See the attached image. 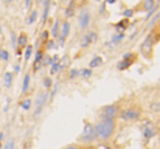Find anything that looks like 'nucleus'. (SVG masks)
<instances>
[{
    "mask_svg": "<svg viewBox=\"0 0 160 149\" xmlns=\"http://www.w3.org/2000/svg\"><path fill=\"white\" fill-rule=\"evenodd\" d=\"M123 16H124L126 19L132 17V16H134V9H124V11H123Z\"/></svg>",
    "mask_w": 160,
    "mask_h": 149,
    "instance_id": "34",
    "label": "nucleus"
},
{
    "mask_svg": "<svg viewBox=\"0 0 160 149\" xmlns=\"http://www.w3.org/2000/svg\"><path fill=\"white\" fill-rule=\"evenodd\" d=\"M2 149H16V140H14V138H9V140L3 145Z\"/></svg>",
    "mask_w": 160,
    "mask_h": 149,
    "instance_id": "30",
    "label": "nucleus"
},
{
    "mask_svg": "<svg viewBox=\"0 0 160 149\" xmlns=\"http://www.w3.org/2000/svg\"><path fill=\"white\" fill-rule=\"evenodd\" d=\"M151 112H160V102H152L151 104Z\"/></svg>",
    "mask_w": 160,
    "mask_h": 149,
    "instance_id": "33",
    "label": "nucleus"
},
{
    "mask_svg": "<svg viewBox=\"0 0 160 149\" xmlns=\"http://www.w3.org/2000/svg\"><path fill=\"white\" fill-rule=\"evenodd\" d=\"M64 149H81L78 145H68V146H65Z\"/></svg>",
    "mask_w": 160,
    "mask_h": 149,
    "instance_id": "38",
    "label": "nucleus"
},
{
    "mask_svg": "<svg viewBox=\"0 0 160 149\" xmlns=\"http://www.w3.org/2000/svg\"><path fill=\"white\" fill-rule=\"evenodd\" d=\"M54 47H56V42H54V41H48V42H47V50L54 48Z\"/></svg>",
    "mask_w": 160,
    "mask_h": 149,
    "instance_id": "36",
    "label": "nucleus"
},
{
    "mask_svg": "<svg viewBox=\"0 0 160 149\" xmlns=\"http://www.w3.org/2000/svg\"><path fill=\"white\" fill-rule=\"evenodd\" d=\"M2 148H3V146H2V142H0V149H2Z\"/></svg>",
    "mask_w": 160,
    "mask_h": 149,
    "instance_id": "44",
    "label": "nucleus"
},
{
    "mask_svg": "<svg viewBox=\"0 0 160 149\" xmlns=\"http://www.w3.org/2000/svg\"><path fill=\"white\" fill-rule=\"evenodd\" d=\"M97 39H98V33H97V31H87V33L82 36V39H81V47H82V48H87V47H90L93 42H97Z\"/></svg>",
    "mask_w": 160,
    "mask_h": 149,
    "instance_id": "11",
    "label": "nucleus"
},
{
    "mask_svg": "<svg viewBox=\"0 0 160 149\" xmlns=\"http://www.w3.org/2000/svg\"><path fill=\"white\" fill-rule=\"evenodd\" d=\"M76 78H79V68H70L68 70V79H76Z\"/></svg>",
    "mask_w": 160,
    "mask_h": 149,
    "instance_id": "29",
    "label": "nucleus"
},
{
    "mask_svg": "<svg viewBox=\"0 0 160 149\" xmlns=\"http://www.w3.org/2000/svg\"><path fill=\"white\" fill-rule=\"evenodd\" d=\"M0 61H3V62H8L9 61V53L6 50L0 48Z\"/></svg>",
    "mask_w": 160,
    "mask_h": 149,
    "instance_id": "31",
    "label": "nucleus"
},
{
    "mask_svg": "<svg viewBox=\"0 0 160 149\" xmlns=\"http://www.w3.org/2000/svg\"><path fill=\"white\" fill-rule=\"evenodd\" d=\"M12 2H14V0H3L5 5H9V3H12Z\"/></svg>",
    "mask_w": 160,
    "mask_h": 149,
    "instance_id": "41",
    "label": "nucleus"
},
{
    "mask_svg": "<svg viewBox=\"0 0 160 149\" xmlns=\"http://www.w3.org/2000/svg\"><path fill=\"white\" fill-rule=\"evenodd\" d=\"M115 121L112 120H101L95 124V132H97V140L100 142H107L113 137L115 134Z\"/></svg>",
    "mask_w": 160,
    "mask_h": 149,
    "instance_id": "1",
    "label": "nucleus"
},
{
    "mask_svg": "<svg viewBox=\"0 0 160 149\" xmlns=\"http://www.w3.org/2000/svg\"><path fill=\"white\" fill-rule=\"evenodd\" d=\"M3 137H5V135H3V132H0V142H3Z\"/></svg>",
    "mask_w": 160,
    "mask_h": 149,
    "instance_id": "42",
    "label": "nucleus"
},
{
    "mask_svg": "<svg viewBox=\"0 0 160 149\" xmlns=\"http://www.w3.org/2000/svg\"><path fill=\"white\" fill-rule=\"evenodd\" d=\"M42 59H44V51H42V50H38V51H36V54H34L33 70H38V68L42 65Z\"/></svg>",
    "mask_w": 160,
    "mask_h": 149,
    "instance_id": "13",
    "label": "nucleus"
},
{
    "mask_svg": "<svg viewBox=\"0 0 160 149\" xmlns=\"http://www.w3.org/2000/svg\"><path fill=\"white\" fill-rule=\"evenodd\" d=\"M73 16H75V5H73V2H70L68 6H67V9H65V17L70 19V17H73Z\"/></svg>",
    "mask_w": 160,
    "mask_h": 149,
    "instance_id": "28",
    "label": "nucleus"
},
{
    "mask_svg": "<svg viewBox=\"0 0 160 149\" xmlns=\"http://www.w3.org/2000/svg\"><path fill=\"white\" fill-rule=\"evenodd\" d=\"M160 39L156 37V31L152 30L146 37H145V41L142 42V45H140V51H142V54L143 56H146V57H151V54H152V48H154V45L159 42Z\"/></svg>",
    "mask_w": 160,
    "mask_h": 149,
    "instance_id": "6",
    "label": "nucleus"
},
{
    "mask_svg": "<svg viewBox=\"0 0 160 149\" xmlns=\"http://www.w3.org/2000/svg\"><path fill=\"white\" fill-rule=\"evenodd\" d=\"M128 27H129V20H128V19L120 20V22L115 23V30H117V31H121V33H124V30H126Z\"/></svg>",
    "mask_w": 160,
    "mask_h": 149,
    "instance_id": "22",
    "label": "nucleus"
},
{
    "mask_svg": "<svg viewBox=\"0 0 160 149\" xmlns=\"http://www.w3.org/2000/svg\"><path fill=\"white\" fill-rule=\"evenodd\" d=\"M92 75H93V70L92 68H82V70H79V76L81 78H84V79H89V78H92Z\"/></svg>",
    "mask_w": 160,
    "mask_h": 149,
    "instance_id": "24",
    "label": "nucleus"
},
{
    "mask_svg": "<svg viewBox=\"0 0 160 149\" xmlns=\"http://www.w3.org/2000/svg\"><path fill=\"white\" fill-rule=\"evenodd\" d=\"M11 44H12L14 48H17V36L14 33H11Z\"/></svg>",
    "mask_w": 160,
    "mask_h": 149,
    "instance_id": "35",
    "label": "nucleus"
},
{
    "mask_svg": "<svg viewBox=\"0 0 160 149\" xmlns=\"http://www.w3.org/2000/svg\"><path fill=\"white\" fill-rule=\"evenodd\" d=\"M34 2H36V3H41V2H42V0H34Z\"/></svg>",
    "mask_w": 160,
    "mask_h": 149,
    "instance_id": "43",
    "label": "nucleus"
},
{
    "mask_svg": "<svg viewBox=\"0 0 160 149\" xmlns=\"http://www.w3.org/2000/svg\"><path fill=\"white\" fill-rule=\"evenodd\" d=\"M33 2H34V0H25V8H27V9H30V8H31V5H33Z\"/></svg>",
    "mask_w": 160,
    "mask_h": 149,
    "instance_id": "37",
    "label": "nucleus"
},
{
    "mask_svg": "<svg viewBox=\"0 0 160 149\" xmlns=\"http://www.w3.org/2000/svg\"><path fill=\"white\" fill-rule=\"evenodd\" d=\"M30 84H31V75H30V73H25L23 81H22V95L28 93V90H30Z\"/></svg>",
    "mask_w": 160,
    "mask_h": 149,
    "instance_id": "14",
    "label": "nucleus"
},
{
    "mask_svg": "<svg viewBox=\"0 0 160 149\" xmlns=\"http://www.w3.org/2000/svg\"><path fill=\"white\" fill-rule=\"evenodd\" d=\"M14 2H16V0H14Z\"/></svg>",
    "mask_w": 160,
    "mask_h": 149,
    "instance_id": "47",
    "label": "nucleus"
},
{
    "mask_svg": "<svg viewBox=\"0 0 160 149\" xmlns=\"http://www.w3.org/2000/svg\"><path fill=\"white\" fill-rule=\"evenodd\" d=\"M156 3H157V0H145L142 8H143V11H146V12H148L149 9H152V8H154V5H156Z\"/></svg>",
    "mask_w": 160,
    "mask_h": 149,
    "instance_id": "27",
    "label": "nucleus"
},
{
    "mask_svg": "<svg viewBox=\"0 0 160 149\" xmlns=\"http://www.w3.org/2000/svg\"><path fill=\"white\" fill-rule=\"evenodd\" d=\"M118 0H106V3L107 5H113V3H117Z\"/></svg>",
    "mask_w": 160,
    "mask_h": 149,
    "instance_id": "39",
    "label": "nucleus"
},
{
    "mask_svg": "<svg viewBox=\"0 0 160 149\" xmlns=\"http://www.w3.org/2000/svg\"><path fill=\"white\" fill-rule=\"evenodd\" d=\"M70 22L68 20H64L62 22V25H61V33H59V36L56 37V42H58V45L59 47H64L65 45V41H67V37H68V34H70Z\"/></svg>",
    "mask_w": 160,
    "mask_h": 149,
    "instance_id": "10",
    "label": "nucleus"
},
{
    "mask_svg": "<svg viewBox=\"0 0 160 149\" xmlns=\"http://www.w3.org/2000/svg\"><path fill=\"white\" fill-rule=\"evenodd\" d=\"M48 36H50V33H48L47 30H44V31H42V34H41V39H42V41H45V42H48V41H50V37H48Z\"/></svg>",
    "mask_w": 160,
    "mask_h": 149,
    "instance_id": "32",
    "label": "nucleus"
},
{
    "mask_svg": "<svg viewBox=\"0 0 160 149\" xmlns=\"http://www.w3.org/2000/svg\"><path fill=\"white\" fill-rule=\"evenodd\" d=\"M95 2H101V0H95Z\"/></svg>",
    "mask_w": 160,
    "mask_h": 149,
    "instance_id": "46",
    "label": "nucleus"
},
{
    "mask_svg": "<svg viewBox=\"0 0 160 149\" xmlns=\"http://www.w3.org/2000/svg\"><path fill=\"white\" fill-rule=\"evenodd\" d=\"M50 5H52V0H44V12H42V20H44V22H47V19H48Z\"/></svg>",
    "mask_w": 160,
    "mask_h": 149,
    "instance_id": "21",
    "label": "nucleus"
},
{
    "mask_svg": "<svg viewBox=\"0 0 160 149\" xmlns=\"http://www.w3.org/2000/svg\"><path fill=\"white\" fill-rule=\"evenodd\" d=\"M120 112H121V107L118 102H112V104H106L100 109L98 115L101 120H112L115 121L118 117H120Z\"/></svg>",
    "mask_w": 160,
    "mask_h": 149,
    "instance_id": "3",
    "label": "nucleus"
},
{
    "mask_svg": "<svg viewBox=\"0 0 160 149\" xmlns=\"http://www.w3.org/2000/svg\"><path fill=\"white\" fill-rule=\"evenodd\" d=\"M90 22H92V14H90V9H87V8H82L81 11H79V14H78V27H79V30H87L89 28V25H90Z\"/></svg>",
    "mask_w": 160,
    "mask_h": 149,
    "instance_id": "8",
    "label": "nucleus"
},
{
    "mask_svg": "<svg viewBox=\"0 0 160 149\" xmlns=\"http://www.w3.org/2000/svg\"><path fill=\"white\" fill-rule=\"evenodd\" d=\"M14 72H16V73H19V72H20V65H19V64L14 67Z\"/></svg>",
    "mask_w": 160,
    "mask_h": 149,
    "instance_id": "40",
    "label": "nucleus"
},
{
    "mask_svg": "<svg viewBox=\"0 0 160 149\" xmlns=\"http://www.w3.org/2000/svg\"><path fill=\"white\" fill-rule=\"evenodd\" d=\"M137 61V54L134 51H129V53H124L123 57L120 59V62L117 64V68L118 70H128L134 62Z\"/></svg>",
    "mask_w": 160,
    "mask_h": 149,
    "instance_id": "9",
    "label": "nucleus"
},
{
    "mask_svg": "<svg viewBox=\"0 0 160 149\" xmlns=\"http://www.w3.org/2000/svg\"><path fill=\"white\" fill-rule=\"evenodd\" d=\"M50 101V93L47 90H41L38 93V97L34 99V112H33V118H39L42 115V112L45 110L47 107V102Z\"/></svg>",
    "mask_w": 160,
    "mask_h": 149,
    "instance_id": "4",
    "label": "nucleus"
},
{
    "mask_svg": "<svg viewBox=\"0 0 160 149\" xmlns=\"http://www.w3.org/2000/svg\"><path fill=\"white\" fill-rule=\"evenodd\" d=\"M27 45H28V36H27V33H20L17 36V48L23 50Z\"/></svg>",
    "mask_w": 160,
    "mask_h": 149,
    "instance_id": "15",
    "label": "nucleus"
},
{
    "mask_svg": "<svg viewBox=\"0 0 160 149\" xmlns=\"http://www.w3.org/2000/svg\"><path fill=\"white\" fill-rule=\"evenodd\" d=\"M19 106H20V109H22V110L30 112V110H31V107H33V99L31 98H23L20 102H19Z\"/></svg>",
    "mask_w": 160,
    "mask_h": 149,
    "instance_id": "17",
    "label": "nucleus"
},
{
    "mask_svg": "<svg viewBox=\"0 0 160 149\" xmlns=\"http://www.w3.org/2000/svg\"><path fill=\"white\" fill-rule=\"evenodd\" d=\"M118 118H121V120L126 121V123L138 121V120L142 118V109L137 107V106H129V107H126V109H121Z\"/></svg>",
    "mask_w": 160,
    "mask_h": 149,
    "instance_id": "5",
    "label": "nucleus"
},
{
    "mask_svg": "<svg viewBox=\"0 0 160 149\" xmlns=\"http://www.w3.org/2000/svg\"><path fill=\"white\" fill-rule=\"evenodd\" d=\"M38 17H39V11H38V9H31V11H30V16H28V19H27V23H28V25H34V22L38 20Z\"/></svg>",
    "mask_w": 160,
    "mask_h": 149,
    "instance_id": "20",
    "label": "nucleus"
},
{
    "mask_svg": "<svg viewBox=\"0 0 160 149\" xmlns=\"http://www.w3.org/2000/svg\"><path fill=\"white\" fill-rule=\"evenodd\" d=\"M123 39H124V33L118 31L117 34H113V36H112V39H110V45H118V44H121V42H123Z\"/></svg>",
    "mask_w": 160,
    "mask_h": 149,
    "instance_id": "18",
    "label": "nucleus"
},
{
    "mask_svg": "<svg viewBox=\"0 0 160 149\" xmlns=\"http://www.w3.org/2000/svg\"><path fill=\"white\" fill-rule=\"evenodd\" d=\"M104 64V61H103V57L101 56H93L92 57V61H90V64H89V68H98V67H101Z\"/></svg>",
    "mask_w": 160,
    "mask_h": 149,
    "instance_id": "16",
    "label": "nucleus"
},
{
    "mask_svg": "<svg viewBox=\"0 0 160 149\" xmlns=\"http://www.w3.org/2000/svg\"><path fill=\"white\" fill-rule=\"evenodd\" d=\"M12 81H14V73L12 72H6L3 75V87L5 89H11L12 87Z\"/></svg>",
    "mask_w": 160,
    "mask_h": 149,
    "instance_id": "12",
    "label": "nucleus"
},
{
    "mask_svg": "<svg viewBox=\"0 0 160 149\" xmlns=\"http://www.w3.org/2000/svg\"><path fill=\"white\" fill-rule=\"evenodd\" d=\"M0 33H2V25H0Z\"/></svg>",
    "mask_w": 160,
    "mask_h": 149,
    "instance_id": "45",
    "label": "nucleus"
},
{
    "mask_svg": "<svg viewBox=\"0 0 160 149\" xmlns=\"http://www.w3.org/2000/svg\"><path fill=\"white\" fill-rule=\"evenodd\" d=\"M53 79H52V76H45L44 79H42V86H44V90H47V92H50L52 90V87H53Z\"/></svg>",
    "mask_w": 160,
    "mask_h": 149,
    "instance_id": "23",
    "label": "nucleus"
},
{
    "mask_svg": "<svg viewBox=\"0 0 160 149\" xmlns=\"http://www.w3.org/2000/svg\"><path fill=\"white\" fill-rule=\"evenodd\" d=\"M23 50H25V56H23V57H25V62H28V61L31 59L33 53H34V47H33V45H27Z\"/></svg>",
    "mask_w": 160,
    "mask_h": 149,
    "instance_id": "25",
    "label": "nucleus"
},
{
    "mask_svg": "<svg viewBox=\"0 0 160 149\" xmlns=\"http://www.w3.org/2000/svg\"><path fill=\"white\" fill-rule=\"evenodd\" d=\"M78 142L84 143V145H90V143L97 142V132H95V124L93 123L84 121V127H82L81 135L78 137Z\"/></svg>",
    "mask_w": 160,
    "mask_h": 149,
    "instance_id": "2",
    "label": "nucleus"
},
{
    "mask_svg": "<svg viewBox=\"0 0 160 149\" xmlns=\"http://www.w3.org/2000/svg\"><path fill=\"white\" fill-rule=\"evenodd\" d=\"M61 20H56L53 25V30H52V34H53V39H56L58 36H59V33H61Z\"/></svg>",
    "mask_w": 160,
    "mask_h": 149,
    "instance_id": "26",
    "label": "nucleus"
},
{
    "mask_svg": "<svg viewBox=\"0 0 160 149\" xmlns=\"http://www.w3.org/2000/svg\"><path fill=\"white\" fill-rule=\"evenodd\" d=\"M142 134H143L145 142L152 140V138L157 135V127H156V124H154L152 121H149V120L143 121V124H142Z\"/></svg>",
    "mask_w": 160,
    "mask_h": 149,
    "instance_id": "7",
    "label": "nucleus"
},
{
    "mask_svg": "<svg viewBox=\"0 0 160 149\" xmlns=\"http://www.w3.org/2000/svg\"><path fill=\"white\" fill-rule=\"evenodd\" d=\"M61 72H62V64H61V59H59L58 62H53L50 65V75H58Z\"/></svg>",
    "mask_w": 160,
    "mask_h": 149,
    "instance_id": "19",
    "label": "nucleus"
}]
</instances>
